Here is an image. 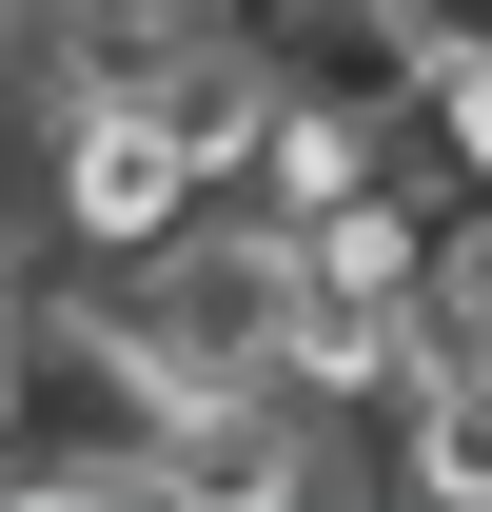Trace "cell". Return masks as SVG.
<instances>
[{
  "label": "cell",
  "instance_id": "cell-1",
  "mask_svg": "<svg viewBox=\"0 0 492 512\" xmlns=\"http://www.w3.org/2000/svg\"><path fill=\"white\" fill-rule=\"evenodd\" d=\"M40 178H60V237H99V256H158L197 197H217V158H197L158 99L79 79V99H60V138H40Z\"/></svg>",
  "mask_w": 492,
  "mask_h": 512
},
{
  "label": "cell",
  "instance_id": "cell-2",
  "mask_svg": "<svg viewBox=\"0 0 492 512\" xmlns=\"http://www.w3.org/2000/svg\"><path fill=\"white\" fill-rule=\"evenodd\" d=\"M414 493L492 512V355H433V394H414Z\"/></svg>",
  "mask_w": 492,
  "mask_h": 512
},
{
  "label": "cell",
  "instance_id": "cell-3",
  "mask_svg": "<svg viewBox=\"0 0 492 512\" xmlns=\"http://www.w3.org/2000/svg\"><path fill=\"white\" fill-rule=\"evenodd\" d=\"M414 99H433V138L492 178V20H433V40H414Z\"/></svg>",
  "mask_w": 492,
  "mask_h": 512
}]
</instances>
